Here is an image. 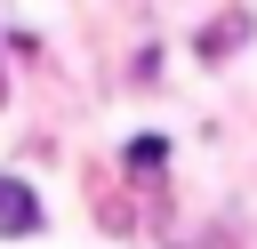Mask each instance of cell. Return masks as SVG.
<instances>
[{
	"instance_id": "cell-1",
	"label": "cell",
	"mask_w": 257,
	"mask_h": 249,
	"mask_svg": "<svg viewBox=\"0 0 257 249\" xmlns=\"http://www.w3.org/2000/svg\"><path fill=\"white\" fill-rule=\"evenodd\" d=\"M0 233H40V193L0 177Z\"/></svg>"
},
{
	"instance_id": "cell-2",
	"label": "cell",
	"mask_w": 257,
	"mask_h": 249,
	"mask_svg": "<svg viewBox=\"0 0 257 249\" xmlns=\"http://www.w3.org/2000/svg\"><path fill=\"white\" fill-rule=\"evenodd\" d=\"M241 40H249V16L233 8V16H217V24L201 32V56H209V64H225V48H241Z\"/></svg>"
},
{
	"instance_id": "cell-3",
	"label": "cell",
	"mask_w": 257,
	"mask_h": 249,
	"mask_svg": "<svg viewBox=\"0 0 257 249\" xmlns=\"http://www.w3.org/2000/svg\"><path fill=\"white\" fill-rule=\"evenodd\" d=\"M128 169H137V177L169 169V145H161V137H137V145H128Z\"/></svg>"
},
{
	"instance_id": "cell-4",
	"label": "cell",
	"mask_w": 257,
	"mask_h": 249,
	"mask_svg": "<svg viewBox=\"0 0 257 249\" xmlns=\"http://www.w3.org/2000/svg\"><path fill=\"white\" fill-rule=\"evenodd\" d=\"M0 104H8V80H0Z\"/></svg>"
}]
</instances>
